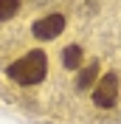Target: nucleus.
Returning a JSON list of instances; mask_svg holds the SVG:
<instances>
[{"instance_id":"nucleus-5","label":"nucleus","mask_w":121,"mask_h":124,"mask_svg":"<svg viewBox=\"0 0 121 124\" xmlns=\"http://www.w3.org/2000/svg\"><path fill=\"white\" fill-rule=\"evenodd\" d=\"M96 73H98V65H96V62H90V65H87V68L79 73V79H76V87H79V90L90 87V85H93V79H96Z\"/></svg>"},{"instance_id":"nucleus-4","label":"nucleus","mask_w":121,"mask_h":124,"mask_svg":"<svg viewBox=\"0 0 121 124\" xmlns=\"http://www.w3.org/2000/svg\"><path fill=\"white\" fill-rule=\"evenodd\" d=\"M62 65H65V68H70V70H76L79 65H82V48H79V45L65 48V54H62Z\"/></svg>"},{"instance_id":"nucleus-6","label":"nucleus","mask_w":121,"mask_h":124,"mask_svg":"<svg viewBox=\"0 0 121 124\" xmlns=\"http://www.w3.org/2000/svg\"><path fill=\"white\" fill-rule=\"evenodd\" d=\"M20 8V0H0V20H11Z\"/></svg>"},{"instance_id":"nucleus-1","label":"nucleus","mask_w":121,"mask_h":124,"mask_svg":"<svg viewBox=\"0 0 121 124\" xmlns=\"http://www.w3.org/2000/svg\"><path fill=\"white\" fill-rule=\"evenodd\" d=\"M45 70H48L45 54L42 51H28L25 56H20L17 62L8 65V76L14 79L17 85H37V82H42Z\"/></svg>"},{"instance_id":"nucleus-2","label":"nucleus","mask_w":121,"mask_h":124,"mask_svg":"<svg viewBox=\"0 0 121 124\" xmlns=\"http://www.w3.org/2000/svg\"><path fill=\"white\" fill-rule=\"evenodd\" d=\"M93 101L98 107H113L118 101V73H104L98 79L96 90H93Z\"/></svg>"},{"instance_id":"nucleus-3","label":"nucleus","mask_w":121,"mask_h":124,"mask_svg":"<svg viewBox=\"0 0 121 124\" xmlns=\"http://www.w3.org/2000/svg\"><path fill=\"white\" fill-rule=\"evenodd\" d=\"M62 28H65V17L62 14H48V17H42V20H37V23H34V37L37 39H56L62 34Z\"/></svg>"}]
</instances>
